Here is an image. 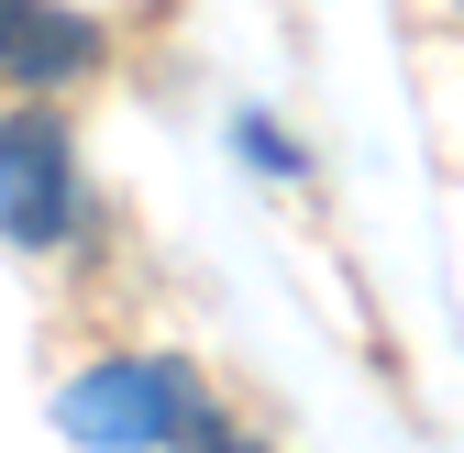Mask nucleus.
Segmentation results:
<instances>
[{
	"label": "nucleus",
	"mask_w": 464,
	"mask_h": 453,
	"mask_svg": "<svg viewBox=\"0 0 464 453\" xmlns=\"http://www.w3.org/2000/svg\"><path fill=\"white\" fill-rule=\"evenodd\" d=\"M188 420H199V399H188L178 365H100L89 387H67V431L111 442V453H144V442L188 431Z\"/></svg>",
	"instance_id": "nucleus-1"
},
{
	"label": "nucleus",
	"mask_w": 464,
	"mask_h": 453,
	"mask_svg": "<svg viewBox=\"0 0 464 453\" xmlns=\"http://www.w3.org/2000/svg\"><path fill=\"white\" fill-rule=\"evenodd\" d=\"M78 221V166H67V133L23 111V122H0V233L23 244H55Z\"/></svg>",
	"instance_id": "nucleus-2"
},
{
	"label": "nucleus",
	"mask_w": 464,
	"mask_h": 453,
	"mask_svg": "<svg viewBox=\"0 0 464 453\" xmlns=\"http://www.w3.org/2000/svg\"><path fill=\"white\" fill-rule=\"evenodd\" d=\"M89 67V23L78 12H44V0H0V78L23 89H55Z\"/></svg>",
	"instance_id": "nucleus-3"
},
{
	"label": "nucleus",
	"mask_w": 464,
	"mask_h": 453,
	"mask_svg": "<svg viewBox=\"0 0 464 453\" xmlns=\"http://www.w3.org/2000/svg\"><path fill=\"white\" fill-rule=\"evenodd\" d=\"M221 453H255V442H221Z\"/></svg>",
	"instance_id": "nucleus-4"
}]
</instances>
